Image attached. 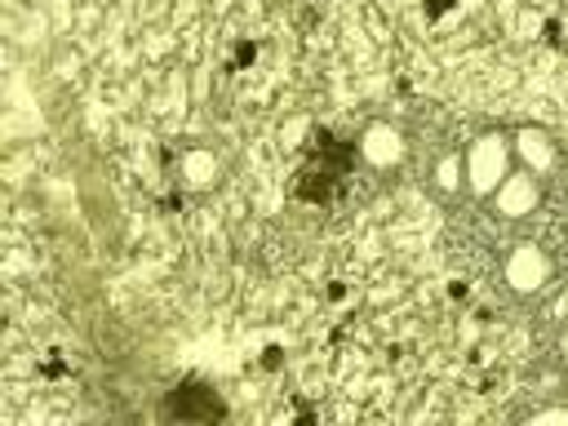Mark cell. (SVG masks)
<instances>
[{
  "label": "cell",
  "mask_w": 568,
  "mask_h": 426,
  "mask_svg": "<svg viewBox=\"0 0 568 426\" xmlns=\"http://www.w3.org/2000/svg\"><path fill=\"white\" fill-rule=\"evenodd\" d=\"M493 284L497 293L519 306V311H532L555 284H559V257L546 240L528 235V231H515L506 240V248L497 253V266H493Z\"/></svg>",
  "instance_id": "6da1fadb"
},
{
  "label": "cell",
  "mask_w": 568,
  "mask_h": 426,
  "mask_svg": "<svg viewBox=\"0 0 568 426\" xmlns=\"http://www.w3.org/2000/svg\"><path fill=\"white\" fill-rule=\"evenodd\" d=\"M462 164H466V204L479 209V204L515 173L510 124H479V129L462 142Z\"/></svg>",
  "instance_id": "7a4b0ae2"
},
{
  "label": "cell",
  "mask_w": 568,
  "mask_h": 426,
  "mask_svg": "<svg viewBox=\"0 0 568 426\" xmlns=\"http://www.w3.org/2000/svg\"><path fill=\"white\" fill-rule=\"evenodd\" d=\"M355 164L377 182H395L413 164V129L395 115H368L355 129Z\"/></svg>",
  "instance_id": "3957f363"
},
{
  "label": "cell",
  "mask_w": 568,
  "mask_h": 426,
  "mask_svg": "<svg viewBox=\"0 0 568 426\" xmlns=\"http://www.w3.org/2000/svg\"><path fill=\"white\" fill-rule=\"evenodd\" d=\"M169 173H173V182H178L182 195L209 200V195H217L226 186L231 160H226V151H222L217 138H182L173 146V155H169Z\"/></svg>",
  "instance_id": "277c9868"
},
{
  "label": "cell",
  "mask_w": 568,
  "mask_h": 426,
  "mask_svg": "<svg viewBox=\"0 0 568 426\" xmlns=\"http://www.w3.org/2000/svg\"><path fill=\"white\" fill-rule=\"evenodd\" d=\"M550 209V200H546V182H537L532 173H510L484 204H479V213H484V222L488 226H501V231H528L532 222H537V213H546Z\"/></svg>",
  "instance_id": "5b68a950"
},
{
  "label": "cell",
  "mask_w": 568,
  "mask_h": 426,
  "mask_svg": "<svg viewBox=\"0 0 568 426\" xmlns=\"http://www.w3.org/2000/svg\"><path fill=\"white\" fill-rule=\"evenodd\" d=\"M417 186L430 204L439 209H470L466 204V164H462V142H444L426 155V164L417 169Z\"/></svg>",
  "instance_id": "8992f818"
},
{
  "label": "cell",
  "mask_w": 568,
  "mask_h": 426,
  "mask_svg": "<svg viewBox=\"0 0 568 426\" xmlns=\"http://www.w3.org/2000/svg\"><path fill=\"white\" fill-rule=\"evenodd\" d=\"M510 155H515V169L519 173H532L537 182H550L555 169L568 160L559 133L546 129V124H537V120H515L510 124Z\"/></svg>",
  "instance_id": "52a82bcc"
},
{
  "label": "cell",
  "mask_w": 568,
  "mask_h": 426,
  "mask_svg": "<svg viewBox=\"0 0 568 426\" xmlns=\"http://www.w3.org/2000/svg\"><path fill=\"white\" fill-rule=\"evenodd\" d=\"M524 395H568V359H559L555 351L537 355L532 368L524 373Z\"/></svg>",
  "instance_id": "ba28073f"
},
{
  "label": "cell",
  "mask_w": 568,
  "mask_h": 426,
  "mask_svg": "<svg viewBox=\"0 0 568 426\" xmlns=\"http://www.w3.org/2000/svg\"><path fill=\"white\" fill-rule=\"evenodd\" d=\"M510 422L528 426H568V395H524L510 408Z\"/></svg>",
  "instance_id": "9c48e42d"
},
{
  "label": "cell",
  "mask_w": 568,
  "mask_h": 426,
  "mask_svg": "<svg viewBox=\"0 0 568 426\" xmlns=\"http://www.w3.org/2000/svg\"><path fill=\"white\" fill-rule=\"evenodd\" d=\"M528 315H532V333H537L541 342H550V337L568 324V280H559V284H555Z\"/></svg>",
  "instance_id": "30bf717a"
},
{
  "label": "cell",
  "mask_w": 568,
  "mask_h": 426,
  "mask_svg": "<svg viewBox=\"0 0 568 426\" xmlns=\"http://www.w3.org/2000/svg\"><path fill=\"white\" fill-rule=\"evenodd\" d=\"M546 200L559 209V213H568V160L555 169V178L546 182Z\"/></svg>",
  "instance_id": "8fae6325"
},
{
  "label": "cell",
  "mask_w": 568,
  "mask_h": 426,
  "mask_svg": "<svg viewBox=\"0 0 568 426\" xmlns=\"http://www.w3.org/2000/svg\"><path fill=\"white\" fill-rule=\"evenodd\" d=\"M546 346H550V351H555L559 359H568V324H564V328H559V333H555V337H550Z\"/></svg>",
  "instance_id": "7c38bea8"
}]
</instances>
